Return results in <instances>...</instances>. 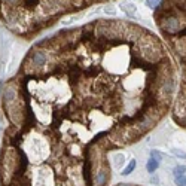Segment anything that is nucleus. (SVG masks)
Segmentation results:
<instances>
[{
    "mask_svg": "<svg viewBox=\"0 0 186 186\" xmlns=\"http://www.w3.org/2000/svg\"><path fill=\"white\" fill-rule=\"evenodd\" d=\"M30 60L33 61V64H34L36 67H42V66H45L48 57H46V52H45V51L36 49V51H33V52L30 54Z\"/></svg>",
    "mask_w": 186,
    "mask_h": 186,
    "instance_id": "1",
    "label": "nucleus"
},
{
    "mask_svg": "<svg viewBox=\"0 0 186 186\" xmlns=\"http://www.w3.org/2000/svg\"><path fill=\"white\" fill-rule=\"evenodd\" d=\"M107 182H109V167H104L96 174V185L97 186H106Z\"/></svg>",
    "mask_w": 186,
    "mask_h": 186,
    "instance_id": "2",
    "label": "nucleus"
},
{
    "mask_svg": "<svg viewBox=\"0 0 186 186\" xmlns=\"http://www.w3.org/2000/svg\"><path fill=\"white\" fill-rule=\"evenodd\" d=\"M83 179H85L86 185L91 186V183H92V180H91V162H89L88 158L83 162Z\"/></svg>",
    "mask_w": 186,
    "mask_h": 186,
    "instance_id": "3",
    "label": "nucleus"
},
{
    "mask_svg": "<svg viewBox=\"0 0 186 186\" xmlns=\"http://www.w3.org/2000/svg\"><path fill=\"white\" fill-rule=\"evenodd\" d=\"M159 91L162 92V94H171V91H173V80L171 79H164V82L161 83V88Z\"/></svg>",
    "mask_w": 186,
    "mask_h": 186,
    "instance_id": "4",
    "label": "nucleus"
},
{
    "mask_svg": "<svg viewBox=\"0 0 186 186\" xmlns=\"http://www.w3.org/2000/svg\"><path fill=\"white\" fill-rule=\"evenodd\" d=\"M121 6H122V11H124V12H125V14H127L128 17H131V15H134V14H136V6H134L133 3L124 2V3L121 5Z\"/></svg>",
    "mask_w": 186,
    "mask_h": 186,
    "instance_id": "5",
    "label": "nucleus"
},
{
    "mask_svg": "<svg viewBox=\"0 0 186 186\" xmlns=\"http://www.w3.org/2000/svg\"><path fill=\"white\" fill-rule=\"evenodd\" d=\"M158 167H159V161H156V159H153V158H150V159L147 161L146 168H147L149 173H155V171L158 170Z\"/></svg>",
    "mask_w": 186,
    "mask_h": 186,
    "instance_id": "6",
    "label": "nucleus"
},
{
    "mask_svg": "<svg viewBox=\"0 0 186 186\" xmlns=\"http://www.w3.org/2000/svg\"><path fill=\"white\" fill-rule=\"evenodd\" d=\"M177 27H179V20H176V18H167V30L168 31L173 33Z\"/></svg>",
    "mask_w": 186,
    "mask_h": 186,
    "instance_id": "7",
    "label": "nucleus"
},
{
    "mask_svg": "<svg viewBox=\"0 0 186 186\" xmlns=\"http://www.w3.org/2000/svg\"><path fill=\"white\" fill-rule=\"evenodd\" d=\"M134 168H136V159H131V162L127 165V168L122 171V176H128V174H131L133 171H134Z\"/></svg>",
    "mask_w": 186,
    "mask_h": 186,
    "instance_id": "8",
    "label": "nucleus"
},
{
    "mask_svg": "<svg viewBox=\"0 0 186 186\" xmlns=\"http://www.w3.org/2000/svg\"><path fill=\"white\" fill-rule=\"evenodd\" d=\"M185 171H186V167H185V165H177V167L174 168V171H173V173H174V176H176V177H180V176H183V173H185Z\"/></svg>",
    "mask_w": 186,
    "mask_h": 186,
    "instance_id": "9",
    "label": "nucleus"
},
{
    "mask_svg": "<svg viewBox=\"0 0 186 186\" xmlns=\"http://www.w3.org/2000/svg\"><path fill=\"white\" fill-rule=\"evenodd\" d=\"M174 183H176L177 186H186V177H185V176L176 177V179H174Z\"/></svg>",
    "mask_w": 186,
    "mask_h": 186,
    "instance_id": "10",
    "label": "nucleus"
},
{
    "mask_svg": "<svg viewBox=\"0 0 186 186\" xmlns=\"http://www.w3.org/2000/svg\"><path fill=\"white\" fill-rule=\"evenodd\" d=\"M150 158H153V159H156V161H161V159H162V155H161L158 150H152V152H150Z\"/></svg>",
    "mask_w": 186,
    "mask_h": 186,
    "instance_id": "11",
    "label": "nucleus"
},
{
    "mask_svg": "<svg viewBox=\"0 0 186 186\" xmlns=\"http://www.w3.org/2000/svg\"><path fill=\"white\" fill-rule=\"evenodd\" d=\"M173 153H174L176 156H180V158L186 159V153H183V152H180V150H177V149H174V150H173Z\"/></svg>",
    "mask_w": 186,
    "mask_h": 186,
    "instance_id": "12",
    "label": "nucleus"
},
{
    "mask_svg": "<svg viewBox=\"0 0 186 186\" xmlns=\"http://www.w3.org/2000/svg\"><path fill=\"white\" fill-rule=\"evenodd\" d=\"M177 36H179V37H182V36H186V28H185V30H182V31H179V33H177Z\"/></svg>",
    "mask_w": 186,
    "mask_h": 186,
    "instance_id": "13",
    "label": "nucleus"
},
{
    "mask_svg": "<svg viewBox=\"0 0 186 186\" xmlns=\"http://www.w3.org/2000/svg\"><path fill=\"white\" fill-rule=\"evenodd\" d=\"M150 182H152V183H158V182H159V180H158V179H156V177H152V179H150Z\"/></svg>",
    "mask_w": 186,
    "mask_h": 186,
    "instance_id": "14",
    "label": "nucleus"
},
{
    "mask_svg": "<svg viewBox=\"0 0 186 186\" xmlns=\"http://www.w3.org/2000/svg\"><path fill=\"white\" fill-rule=\"evenodd\" d=\"M116 186H133V185H125V183H121V185H116Z\"/></svg>",
    "mask_w": 186,
    "mask_h": 186,
    "instance_id": "15",
    "label": "nucleus"
}]
</instances>
